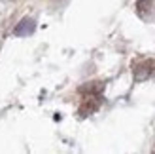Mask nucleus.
<instances>
[{
    "label": "nucleus",
    "mask_w": 155,
    "mask_h": 154,
    "mask_svg": "<svg viewBox=\"0 0 155 154\" xmlns=\"http://www.w3.org/2000/svg\"><path fill=\"white\" fill-rule=\"evenodd\" d=\"M153 72H155V61H151V59H148V61H144V63L134 67V78L136 80H144Z\"/></svg>",
    "instance_id": "obj_2"
},
{
    "label": "nucleus",
    "mask_w": 155,
    "mask_h": 154,
    "mask_svg": "<svg viewBox=\"0 0 155 154\" xmlns=\"http://www.w3.org/2000/svg\"><path fill=\"white\" fill-rule=\"evenodd\" d=\"M102 89H104V84L102 82H89V84H85V86L80 88L81 93H89V95H98Z\"/></svg>",
    "instance_id": "obj_3"
},
{
    "label": "nucleus",
    "mask_w": 155,
    "mask_h": 154,
    "mask_svg": "<svg viewBox=\"0 0 155 154\" xmlns=\"http://www.w3.org/2000/svg\"><path fill=\"white\" fill-rule=\"evenodd\" d=\"M100 97L98 95H91L87 97L83 101V105L80 107V116H89V114H93L95 110H98V107H100Z\"/></svg>",
    "instance_id": "obj_1"
},
{
    "label": "nucleus",
    "mask_w": 155,
    "mask_h": 154,
    "mask_svg": "<svg viewBox=\"0 0 155 154\" xmlns=\"http://www.w3.org/2000/svg\"><path fill=\"white\" fill-rule=\"evenodd\" d=\"M34 30V21L32 19H23L19 27L15 29V34H30Z\"/></svg>",
    "instance_id": "obj_4"
}]
</instances>
